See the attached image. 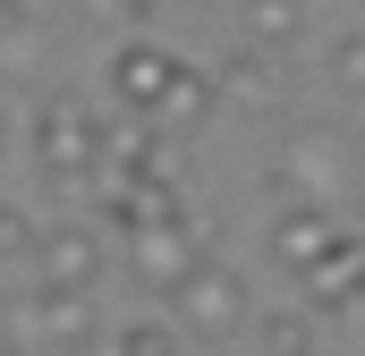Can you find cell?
<instances>
[{"mask_svg":"<svg viewBox=\"0 0 365 356\" xmlns=\"http://www.w3.org/2000/svg\"><path fill=\"white\" fill-rule=\"evenodd\" d=\"M34 170L51 187H86L102 170V110H86L77 93H51L34 110Z\"/></svg>","mask_w":365,"mask_h":356,"instance_id":"cell-1","label":"cell"},{"mask_svg":"<svg viewBox=\"0 0 365 356\" xmlns=\"http://www.w3.org/2000/svg\"><path fill=\"white\" fill-rule=\"evenodd\" d=\"M247 314H255V305H247V280L230 263H212V255L170 288V331H187V340H230Z\"/></svg>","mask_w":365,"mask_h":356,"instance_id":"cell-2","label":"cell"},{"mask_svg":"<svg viewBox=\"0 0 365 356\" xmlns=\"http://www.w3.org/2000/svg\"><path fill=\"white\" fill-rule=\"evenodd\" d=\"M357 238H349V221L340 212H323V204H289L272 221V263L289 271V280H314L323 263H340Z\"/></svg>","mask_w":365,"mask_h":356,"instance_id":"cell-3","label":"cell"},{"mask_svg":"<svg viewBox=\"0 0 365 356\" xmlns=\"http://www.w3.org/2000/svg\"><path fill=\"white\" fill-rule=\"evenodd\" d=\"M34 271H43V288H60V297H93V280L110 263V246H102V229L93 221H60V229H34Z\"/></svg>","mask_w":365,"mask_h":356,"instance_id":"cell-4","label":"cell"},{"mask_svg":"<svg viewBox=\"0 0 365 356\" xmlns=\"http://www.w3.org/2000/svg\"><path fill=\"white\" fill-rule=\"evenodd\" d=\"M170 77H179V51H170V43L119 34V51H110V102H119L128 119H153L162 93H170Z\"/></svg>","mask_w":365,"mask_h":356,"instance_id":"cell-5","label":"cell"},{"mask_svg":"<svg viewBox=\"0 0 365 356\" xmlns=\"http://www.w3.org/2000/svg\"><path fill=\"white\" fill-rule=\"evenodd\" d=\"M204 263V246H195V221L187 212H170V221H145L136 238H128V271L153 288V297H170L187 271Z\"/></svg>","mask_w":365,"mask_h":356,"instance_id":"cell-6","label":"cell"},{"mask_svg":"<svg viewBox=\"0 0 365 356\" xmlns=\"http://www.w3.org/2000/svg\"><path fill=\"white\" fill-rule=\"evenodd\" d=\"M34 348L43 356H93L102 348L93 305L86 297H60V288H34Z\"/></svg>","mask_w":365,"mask_h":356,"instance_id":"cell-7","label":"cell"},{"mask_svg":"<svg viewBox=\"0 0 365 356\" xmlns=\"http://www.w3.org/2000/svg\"><path fill=\"white\" fill-rule=\"evenodd\" d=\"M280 178H289V187H306V195L340 187V178H349V136H340V127H297V136H289V153H280Z\"/></svg>","mask_w":365,"mask_h":356,"instance_id":"cell-8","label":"cell"},{"mask_svg":"<svg viewBox=\"0 0 365 356\" xmlns=\"http://www.w3.org/2000/svg\"><path fill=\"white\" fill-rule=\"evenodd\" d=\"M306 314H314V323H349V314H357V246L306 280Z\"/></svg>","mask_w":365,"mask_h":356,"instance_id":"cell-9","label":"cell"},{"mask_svg":"<svg viewBox=\"0 0 365 356\" xmlns=\"http://www.w3.org/2000/svg\"><path fill=\"white\" fill-rule=\"evenodd\" d=\"M297 17H306V0H247V43L255 51H289Z\"/></svg>","mask_w":365,"mask_h":356,"instance_id":"cell-10","label":"cell"},{"mask_svg":"<svg viewBox=\"0 0 365 356\" xmlns=\"http://www.w3.org/2000/svg\"><path fill=\"white\" fill-rule=\"evenodd\" d=\"M204 110H212V77L179 60V77H170V93H162V110H153V127H187V119H204Z\"/></svg>","mask_w":365,"mask_h":356,"instance_id":"cell-11","label":"cell"},{"mask_svg":"<svg viewBox=\"0 0 365 356\" xmlns=\"http://www.w3.org/2000/svg\"><path fill=\"white\" fill-rule=\"evenodd\" d=\"M264 356H314V314L297 305V314H264Z\"/></svg>","mask_w":365,"mask_h":356,"instance_id":"cell-12","label":"cell"},{"mask_svg":"<svg viewBox=\"0 0 365 356\" xmlns=\"http://www.w3.org/2000/svg\"><path fill=\"white\" fill-rule=\"evenodd\" d=\"M110 356H179V331L170 323H128V331H110Z\"/></svg>","mask_w":365,"mask_h":356,"instance_id":"cell-13","label":"cell"},{"mask_svg":"<svg viewBox=\"0 0 365 356\" xmlns=\"http://www.w3.org/2000/svg\"><path fill=\"white\" fill-rule=\"evenodd\" d=\"M221 85H238V93H272V51H255V43H247V51L221 68Z\"/></svg>","mask_w":365,"mask_h":356,"instance_id":"cell-14","label":"cell"},{"mask_svg":"<svg viewBox=\"0 0 365 356\" xmlns=\"http://www.w3.org/2000/svg\"><path fill=\"white\" fill-rule=\"evenodd\" d=\"M77 9H86L93 26H119V34H136V26H145V9H153V0H77Z\"/></svg>","mask_w":365,"mask_h":356,"instance_id":"cell-15","label":"cell"},{"mask_svg":"<svg viewBox=\"0 0 365 356\" xmlns=\"http://www.w3.org/2000/svg\"><path fill=\"white\" fill-rule=\"evenodd\" d=\"M357 68H365L357 34H340V43H331V85H340V102H357Z\"/></svg>","mask_w":365,"mask_h":356,"instance_id":"cell-16","label":"cell"},{"mask_svg":"<svg viewBox=\"0 0 365 356\" xmlns=\"http://www.w3.org/2000/svg\"><path fill=\"white\" fill-rule=\"evenodd\" d=\"M34 246V212L26 204H0V255H26Z\"/></svg>","mask_w":365,"mask_h":356,"instance_id":"cell-17","label":"cell"},{"mask_svg":"<svg viewBox=\"0 0 365 356\" xmlns=\"http://www.w3.org/2000/svg\"><path fill=\"white\" fill-rule=\"evenodd\" d=\"M0 356H26V340H17V323L0 314Z\"/></svg>","mask_w":365,"mask_h":356,"instance_id":"cell-18","label":"cell"},{"mask_svg":"<svg viewBox=\"0 0 365 356\" xmlns=\"http://www.w3.org/2000/svg\"><path fill=\"white\" fill-rule=\"evenodd\" d=\"M0 162H9V110H0Z\"/></svg>","mask_w":365,"mask_h":356,"instance_id":"cell-19","label":"cell"}]
</instances>
